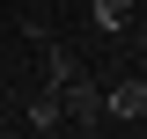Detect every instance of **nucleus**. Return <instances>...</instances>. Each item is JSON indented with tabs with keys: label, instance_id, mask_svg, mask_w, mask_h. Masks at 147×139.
<instances>
[{
	"label": "nucleus",
	"instance_id": "obj_4",
	"mask_svg": "<svg viewBox=\"0 0 147 139\" xmlns=\"http://www.w3.org/2000/svg\"><path fill=\"white\" fill-rule=\"evenodd\" d=\"M88 15H96V29H125L132 22V0H88Z\"/></svg>",
	"mask_w": 147,
	"mask_h": 139
},
{
	"label": "nucleus",
	"instance_id": "obj_2",
	"mask_svg": "<svg viewBox=\"0 0 147 139\" xmlns=\"http://www.w3.org/2000/svg\"><path fill=\"white\" fill-rule=\"evenodd\" d=\"M103 117L110 124H147V73H125L118 88H103Z\"/></svg>",
	"mask_w": 147,
	"mask_h": 139
},
{
	"label": "nucleus",
	"instance_id": "obj_3",
	"mask_svg": "<svg viewBox=\"0 0 147 139\" xmlns=\"http://www.w3.org/2000/svg\"><path fill=\"white\" fill-rule=\"evenodd\" d=\"M22 124H30V132H59V124H66V103H59V88H52V81L22 103Z\"/></svg>",
	"mask_w": 147,
	"mask_h": 139
},
{
	"label": "nucleus",
	"instance_id": "obj_5",
	"mask_svg": "<svg viewBox=\"0 0 147 139\" xmlns=\"http://www.w3.org/2000/svg\"><path fill=\"white\" fill-rule=\"evenodd\" d=\"M132 73H147V44H140V66H132Z\"/></svg>",
	"mask_w": 147,
	"mask_h": 139
},
{
	"label": "nucleus",
	"instance_id": "obj_1",
	"mask_svg": "<svg viewBox=\"0 0 147 139\" xmlns=\"http://www.w3.org/2000/svg\"><path fill=\"white\" fill-rule=\"evenodd\" d=\"M59 103H66V124L74 132H103V88L88 81V73H66V81H59Z\"/></svg>",
	"mask_w": 147,
	"mask_h": 139
}]
</instances>
